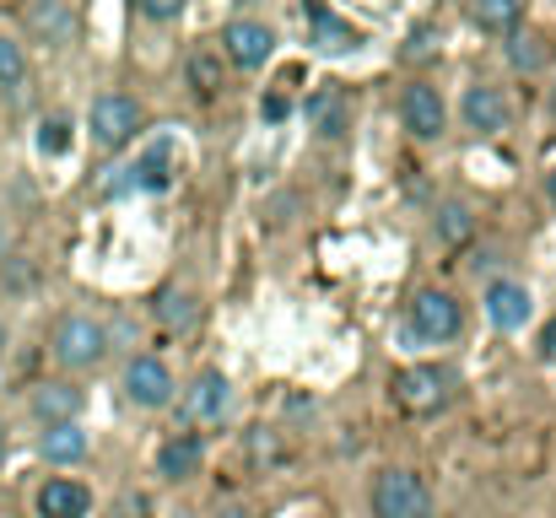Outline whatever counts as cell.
<instances>
[{
	"mask_svg": "<svg viewBox=\"0 0 556 518\" xmlns=\"http://www.w3.org/2000/svg\"><path fill=\"white\" fill-rule=\"evenodd\" d=\"M54 362L60 367H71V372H87V367H98L103 356H109V330L98 325V319H87V314H65L60 325H54Z\"/></svg>",
	"mask_w": 556,
	"mask_h": 518,
	"instance_id": "obj_1",
	"label": "cell"
},
{
	"mask_svg": "<svg viewBox=\"0 0 556 518\" xmlns=\"http://www.w3.org/2000/svg\"><path fill=\"white\" fill-rule=\"evenodd\" d=\"M372 518H432V492L410 470H383L372 481Z\"/></svg>",
	"mask_w": 556,
	"mask_h": 518,
	"instance_id": "obj_2",
	"label": "cell"
},
{
	"mask_svg": "<svg viewBox=\"0 0 556 518\" xmlns=\"http://www.w3.org/2000/svg\"><path fill=\"white\" fill-rule=\"evenodd\" d=\"M410 330H416V341H432V345L459 341V330H465L459 298H448V292H438V287L416 292V298H410Z\"/></svg>",
	"mask_w": 556,
	"mask_h": 518,
	"instance_id": "obj_3",
	"label": "cell"
},
{
	"mask_svg": "<svg viewBox=\"0 0 556 518\" xmlns=\"http://www.w3.org/2000/svg\"><path fill=\"white\" fill-rule=\"evenodd\" d=\"M394 400L410 410V416H438L448 400H454V378L443 367H400L394 372Z\"/></svg>",
	"mask_w": 556,
	"mask_h": 518,
	"instance_id": "obj_4",
	"label": "cell"
},
{
	"mask_svg": "<svg viewBox=\"0 0 556 518\" xmlns=\"http://www.w3.org/2000/svg\"><path fill=\"white\" fill-rule=\"evenodd\" d=\"M87 130H92L98 147H125V141L141 130V103H136L130 92H103V98H92Z\"/></svg>",
	"mask_w": 556,
	"mask_h": 518,
	"instance_id": "obj_5",
	"label": "cell"
},
{
	"mask_svg": "<svg viewBox=\"0 0 556 518\" xmlns=\"http://www.w3.org/2000/svg\"><path fill=\"white\" fill-rule=\"evenodd\" d=\"M222 43H227V60H232L238 71H260V65L276 54V33H270L265 22H254V16H232V22L222 27Z\"/></svg>",
	"mask_w": 556,
	"mask_h": 518,
	"instance_id": "obj_6",
	"label": "cell"
},
{
	"mask_svg": "<svg viewBox=\"0 0 556 518\" xmlns=\"http://www.w3.org/2000/svg\"><path fill=\"white\" fill-rule=\"evenodd\" d=\"M125 389H130V400H136L141 410L174 405V372H168V362L152 356V351H141V356L125 367Z\"/></svg>",
	"mask_w": 556,
	"mask_h": 518,
	"instance_id": "obj_7",
	"label": "cell"
},
{
	"mask_svg": "<svg viewBox=\"0 0 556 518\" xmlns=\"http://www.w3.org/2000/svg\"><path fill=\"white\" fill-rule=\"evenodd\" d=\"M400 119H405V130H410L416 141H438V136H443V125H448V109H443L438 87L410 81V87L400 92Z\"/></svg>",
	"mask_w": 556,
	"mask_h": 518,
	"instance_id": "obj_8",
	"label": "cell"
},
{
	"mask_svg": "<svg viewBox=\"0 0 556 518\" xmlns=\"http://www.w3.org/2000/svg\"><path fill=\"white\" fill-rule=\"evenodd\" d=\"M81 405H87V389H81V383H71V378H49V383H38V389H33V416H38L43 427L76 421V416H81Z\"/></svg>",
	"mask_w": 556,
	"mask_h": 518,
	"instance_id": "obj_9",
	"label": "cell"
},
{
	"mask_svg": "<svg viewBox=\"0 0 556 518\" xmlns=\"http://www.w3.org/2000/svg\"><path fill=\"white\" fill-rule=\"evenodd\" d=\"M486 314H492V325H497L503 336H519V330L535 319V303H530V292H525L519 281H492V287H486Z\"/></svg>",
	"mask_w": 556,
	"mask_h": 518,
	"instance_id": "obj_10",
	"label": "cell"
},
{
	"mask_svg": "<svg viewBox=\"0 0 556 518\" xmlns=\"http://www.w3.org/2000/svg\"><path fill=\"white\" fill-rule=\"evenodd\" d=\"M459 114H465V125H470V130H481V136H497V130H508V119H514V109H508L503 87H486V81L465 92Z\"/></svg>",
	"mask_w": 556,
	"mask_h": 518,
	"instance_id": "obj_11",
	"label": "cell"
},
{
	"mask_svg": "<svg viewBox=\"0 0 556 518\" xmlns=\"http://www.w3.org/2000/svg\"><path fill=\"white\" fill-rule=\"evenodd\" d=\"M92 514V492L71 476H54L38 487V518H87Z\"/></svg>",
	"mask_w": 556,
	"mask_h": 518,
	"instance_id": "obj_12",
	"label": "cell"
},
{
	"mask_svg": "<svg viewBox=\"0 0 556 518\" xmlns=\"http://www.w3.org/2000/svg\"><path fill=\"white\" fill-rule=\"evenodd\" d=\"M227 400H232V389H227V378L222 372H200L194 383H189L185 394V416L200 427V421H216L222 410H227Z\"/></svg>",
	"mask_w": 556,
	"mask_h": 518,
	"instance_id": "obj_13",
	"label": "cell"
},
{
	"mask_svg": "<svg viewBox=\"0 0 556 518\" xmlns=\"http://www.w3.org/2000/svg\"><path fill=\"white\" fill-rule=\"evenodd\" d=\"M38 454L49 459V465H81L87 459V432L76 427V421H60V427H43L38 432Z\"/></svg>",
	"mask_w": 556,
	"mask_h": 518,
	"instance_id": "obj_14",
	"label": "cell"
},
{
	"mask_svg": "<svg viewBox=\"0 0 556 518\" xmlns=\"http://www.w3.org/2000/svg\"><path fill=\"white\" fill-rule=\"evenodd\" d=\"M200 470V438H168L157 448V476L163 481H189Z\"/></svg>",
	"mask_w": 556,
	"mask_h": 518,
	"instance_id": "obj_15",
	"label": "cell"
},
{
	"mask_svg": "<svg viewBox=\"0 0 556 518\" xmlns=\"http://www.w3.org/2000/svg\"><path fill=\"white\" fill-rule=\"evenodd\" d=\"M27 27L43 38V43H71V33H76V11L71 5H27Z\"/></svg>",
	"mask_w": 556,
	"mask_h": 518,
	"instance_id": "obj_16",
	"label": "cell"
},
{
	"mask_svg": "<svg viewBox=\"0 0 556 518\" xmlns=\"http://www.w3.org/2000/svg\"><path fill=\"white\" fill-rule=\"evenodd\" d=\"M308 33H314V43H319V49H330V54L357 49V33H352L336 11H325V5H308Z\"/></svg>",
	"mask_w": 556,
	"mask_h": 518,
	"instance_id": "obj_17",
	"label": "cell"
},
{
	"mask_svg": "<svg viewBox=\"0 0 556 518\" xmlns=\"http://www.w3.org/2000/svg\"><path fill=\"white\" fill-rule=\"evenodd\" d=\"M470 22H481V27H492V33H514V27L525 22V5H519V0H476V5H470Z\"/></svg>",
	"mask_w": 556,
	"mask_h": 518,
	"instance_id": "obj_18",
	"label": "cell"
},
{
	"mask_svg": "<svg viewBox=\"0 0 556 518\" xmlns=\"http://www.w3.org/2000/svg\"><path fill=\"white\" fill-rule=\"evenodd\" d=\"M157 319H163L168 330H185L189 319H194V303H189V292H179V287H168V292L157 298Z\"/></svg>",
	"mask_w": 556,
	"mask_h": 518,
	"instance_id": "obj_19",
	"label": "cell"
},
{
	"mask_svg": "<svg viewBox=\"0 0 556 518\" xmlns=\"http://www.w3.org/2000/svg\"><path fill=\"white\" fill-rule=\"evenodd\" d=\"M130 173H136L141 189H168V147H152Z\"/></svg>",
	"mask_w": 556,
	"mask_h": 518,
	"instance_id": "obj_20",
	"label": "cell"
},
{
	"mask_svg": "<svg viewBox=\"0 0 556 518\" xmlns=\"http://www.w3.org/2000/svg\"><path fill=\"white\" fill-rule=\"evenodd\" d=\"M216 87H222L216 60H211V54H189V92H194V98H211Z\"/></svg>",
	"mask_w": 556,
	"mask_h": 518,
	"instance_id": "obj_21",
	"label": "cell"
},
{
	"mask_svg": "<svg viewBox=\"0 0 556 518\" xmlns=\"http://www.w3.org/2000/svg\"><path fill=\"white\" fill-rule=\"evenodd\" d=\"M438 232H443L448 243H465V238H470V211H465V205H443Z\"/></svg>",
	"mask_w": 556,
	"mask_h": 518,
	"instance_id": "obj_22",
	"label": "cell"
},
{
	"mask_svg": "<svg viewBox=\"0 0 556 518\" xmlns=\"http://www.w3.org/2000/svg\"><path fill=\"white\" fill-rule=\"evenodd\" d=\"M27 76V60H22V43H11V38H0V87H11V81H22Z\"/></svg>",
	"mask_w": 556,
	"mask_h": 518,
	"instance_id": "obj_23",
	"label": "cell"
},
{
	"mask_svg": "<svg viewBox=\"0 0 556 518\" xmlns=\"http://www.w3.org/2000/svg\"><path fill=\"white\" fill-rule=\"evenodd\" d=\"M314 125L325 130V136H341V125H346V109H341V98L330 103V98H319L314 103Z\"/></svg>",
	"mask_w": 556,
	"mask_h": 518,
	"instance_id": "obj_24",
	"label": "cell"
},
{
	"mask_svg": "<svg viewBox=\"0 0 556 518\" xmlns=\"http://www.w3.org/2000/svg\"><path fill=\"white\" fill-rule=\"evenodd\" d=\"M38 147H43L49 157H60V152L71 147V136H65V125H60V119H49V125L38 130Z\"/></svg>",
	"mask_w": 556,
	"mask_h": 518,
	"instance_id": "obj_25",
	"label": "cell"
},
{
	"mask_svg": "<svg viewBox=\"0 0 556 518\" xmlns=\"http://www.w3.org/2000/svg\"><path fill=\"white\" fill-rule=\"evenodd\" d=\"M541 54H546V49H535V38H525V33L514 38V60H519L525 71H530V65H541Z\"/></svg>",
	"mask_w": 556,
	"mask_h": 518,
	"instance_id": "obj_26",
	"label": "cell"
},
{
	"mask_svg": "<svg viewBox=\"0 0 556 518\" xmlns=\"http://www.w3.org/2000/svg\"><path fill=\"white\" fill-rule=\"evenodd\" d=\"M141 16H152V22H174V16H179V5H157V0H147V5H141Z\"/></svg>",
	"mask_w": 556,
	"mask_h": 518,
	"instance_id": "obj_27",
	"label": "cell"
},
{
	"mask_svg": "<svg viewBox=\"0 0 556 518\" xmlns=\"http://www.w3.org/2000/svg\"><path fill=\"white\" fill-rule=\"evenodd\" d=\"M287 114H292V103H287L281 92H270V98H265V119H287Z\"/></svg>",
	"mask_w": 556,
	"mask_h": 518,
	"instance_id": "obj_28",
	"label": "cell"
},
{
	"mask_svg": "<svg viewBox=\"0 0 556 518\" xmlns=\"http://www.w3.org/2000/svg\"><path fill=\"white\" fill-rule=\"evenodd\" d=\"M541 356H546V362H552V367H556V319H552V325H546V341H541Z\"/></svg>",
	"mask_w": 556,
	"mask_h": 518,
	"instance_id": "obj_29",
	"label": "cell"
},
{
	"mask_svg": "<svg viewBox=\"0 0 556 518\" xmlns=\"http://www.w3.org/2000/svg\"><path fill=\"white\" fill-rule=\"evenodd\" d=\"M0 465H5V421H0Z\"/></svg>",
	"mask_w": 556,
	"mask_h": 518,
	"instance_id": "obj_30",
	"label": "cell"
},
{
	"mask_svg": "<svg viewBox=\"0 0 556 518\" xmlns=\"http://www.w3.org/2000/svg\"><path fill=\"white\" fill-rule=\"evenodd\" d=\"M546 194H552V205H556V173H552V178H546Z\"/></svg>",
	"mask_w": 556,
	"mask_h": 518,
	"instance_id": "obj_31",
	"label": "cell"
},
{
	"mask_svg": "<svg viewBox=\"0 0 556 518\" xmlns=\"http://www.w3.org/2000/svg\"><path fill=\"white\" fill-rule=\"evenodd\" d=\"M0 351H5V325H0Z\"/></svg>",
	"mask_w": 556,
	"mask_h": 518,
	"instance_id": "obj_32",
	"label": "cell"
},
{
	"mask_svg": "<svg viewBox=\"0 0 556 518\" xmlns=\"http://www.w3.org/2000/svg\"><path fill=\"white\" fill-rule=\"evenodd\" d=\"M552 109H556V87H552Z\"/></svg>",
	"mask_w": 556,
	"mask_h": 518,
	"instance_id": "obj_33",
	"label": "cell"
},
{
	"mask_svg": "<svg viewBox=\"0 0 556 518\" xmlns=\"http://www.w3.org/2000/svg\"><path fill=\"white\" fill-rule=\"evenodd\" d=\"M179 518H189V514H179Z\"/></svg>",
	"mask_w": 556,
	"mask_h": 518,
	"instance_id": "obj_34",
	"label": "cell"
}]
</instances>
